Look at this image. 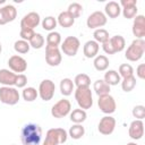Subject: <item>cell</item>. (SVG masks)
<instances>
[{
	"label": "cell",
	"instance_id": "4",
	"mask_svg": "<svg viewBox=\"0 0 145 145\" xmlns=\"http://www.w3.org/2000/svg\"><path fill=\"white\" fill-rule=\"evenodd\" d=\"M68 133L63 128H51L46 131L43 145H59L67 142Z\"/></svg>",
	"mask_w": 145,
	"mask_h": 145
},
{
	"label": "cell",
	"instance_id": "36",
	"mask_svg": "<svg viewBox=\"0 0 145 145\" xmlns=\"http://www.w3.org/2000/svg\"><path fill=\"white\" fill-rule=\"evenodd\" d=\"M14 49L17 53H20V54H25L29 51L31 46H29V43L27 41H24V40H17L15 43H14Z\"/></svg>",
	"mask_w": 145,
	"mask_h": 145
},
{
	"label": "cell",
	"instance_id": "31",
	"mask_svg": "<svg viewBox=\"0 0 145 145\" xmlns=\"http://www.w3.org/2000/svg\"><path fill=\"white\" fill-rule=\"evenodd\" d=\"M120 85H121V88L123 92H126V93L131 92L136 86V77L134 75L129 76V77H125L121 79Z\"/></svg>",
	"mask_w": 145,
	"mask_h": 145
},
{
	"label": "cell",
	"instance_id": "16",
	"mask_svg": "<svg viewBox=\"0 0 145 145\" xmlns=\"http://www.w3.org/2000/svg\"><path fill=\"white\" fill-rule=\"evenodd\" d=\"M41 23V17L36 11H31L26 14L22 20H20V28H28V29H34L35 27L39 26Z\"/></svg>",
	"mask_w": 145,
	"mask_h": 145
},
{
	"label": "cell",
	"instance_id": "46",
	"mask_svg": "<svg viewBox=\"0 0 145 145\" xmlns=\"http://www.w3.org/2000/svg\"><path fill=\"white\" fill-rule=\"evenodd\" d=\"M1 52H2V44H1V42H0V54H1Z\"/></svg>",
	"mask_w": 145,
	"mask_h": 145
},
{
	"label": "cell",
	"instance_id": "7",
	"mask_svg": "<svg viewBox=\"0 0 145 145\" xmlns=\"http://www.w3.org/2000/svg\"><path fill=\"white\" fill-rule=\"evenodd\" d=\"M80 46V42L79 39L76 36H67L62 42H61V51L63 52V54L68 56V57H75L79 50Z\"/></svg>",
	"mask_w": 145,
	"mask_h": 145
},
{
	"label": "cell",
	"instance_id": "15",
	"mask_svg": "<svg viewBox=\"0 0 145 145\" xmlns=\"http://www.w3.org/2000/svg\"><path fill=\"white\" fill-rule=\"evenodd\" d=\"M17 17V9L12 5H5L0 7V25H6L14 22Z\"/></svg>",
	"mask_w": 145,
	"mask_h": 145
},
{
	"label": "cell",
	"instance_id": "34",
	"mask_svg": "<svg viewBox=\"0 0 145 145\" xmlns=\"http://www.w3.org/2000/svg\"><path fill=\"white\" fill-rule=\"evenodd\" d=\"M43 29L48 31V32H53L54 28L57 27L58 23H57V18H54L53 16H48L45 18H43V20L41 22Z\"/></svg>",
	"mask_w": 145,
	"mask_h": 145
},
{
	"label": "cell",
	"instance_id": "33",
	"mask_svg": "<svg viewBox=\"0 0 145 145\" xmlns=\"http://www.w3.org/2000/svg\"><path fill=\"white\" fill-rule=\"evenodd\" d=\"M61 44V35L59 32H49L46 35V45L51 46H59Z\"/></svg>",
	"mask_w": 145,
	"mask_h": 145
},
{
	"label": "cell",
	"instance_id": "12",
	"mask_svg": "<svg viewBox=\"0 0 145 145\" xmlns=\"http://www.w3.org/2000/svg\"><path fill=\"white\" fill-rule=\"evenodd\" d=\"M106 22H108V18H106V16L104 15V12L97 10V11L92 12V14L87 17V19H86V25H87V27L91 28V29H97V28H102V27L106 24Z\"/></svg>",
	"mask_w": 145,
	"mask_h": 145
},
{
	"label": "cell",
	"instance_id": "45",
	"mask_svg": "<svg viewBox=\"0 0 145 145\" xmlns=\"http://www.w3.org/2000/svg\"><path fill=\"white\" fill-rule=\"evenodd\" d=\"M126 145H138L137 143H135V142H130V143H127Z\"/></svg>",
	"mask_w": 145,
	"mask_h": 145
},
{
	"label": "cell",
	"instance_id": "32",
	"mask_svg": "<svg viewBox=\"0 0 145 145\" xmlns=\"http://www.w3.org/2000/svg\"><path fill=\"white\" fill-rule=\"evenodd\" d=\"M93 37H94V41L97 42L99 44H103L104 42H106L109 39H110V35H109V32L104 28H97L94 31L93 33Z\"/></svg>",
	"mask_w": 145,
	"mask_h": 145
},
{
	"label": "cell",
	"instance_id": "19",
	"mask_svg": "<svg viewBox=\"0 0 145 145\" xmlns=\"http://www.w3.org/2000/svg\"><path fill=\"white\" fill-rule=\"evenodd\" d=\"M99 50H100V44L97 42H95L94 40H89V41L85 42V44L83 46V53H84L85 58H87V59L95 58L99 53Z\"/></svg>",
	"mask_w": 145,
	"mask_h": 145
},
{
	"label": "cell",
	"instance_id": "6",
	"mask_svg": "<svg viewBox=\"0 0 145 145\" xmlns=\"http://www.w3.org/2000/svg\"><path fill=\"white\" fill-rule=\"evenodd\" d=\"M19 92L14 86H1L0 87V102L7 105H15L19 101Z\"/></svg>",
	"mask_w": 145,
	"mask_h": 145
},
{
	"label": "cell",
	"instance_id": "26",
	"mask_svg": "<svg viewBox=\"0 0 145 145\" xmlns=\"http://www.w3.org/2000/svg\"><path fill=\"white\" fill-rule=\"evenodd\" d=\"M93 65H94V68L97 71H105L109 68L110 62H109V59H108L106 56H104V54H97L94 58Z\"/></svg>",
	"mask_w": 145,
	"mask_h": 145
},
{
	"label": "cell",
	"instance_id": "9",
	"mask_svg": "<svg viewBox=\"0 0 145 145\" xmlns=\"http://www.w3.org/2000/svg\"><path fill=\"white\" fill-rule=\"evenodd\" d=\"M97 105H99V109L105 113L106 116H110L112 114L116 109H117V103H116V100L112 95L110 94H106V95H102V96H99L97 99Z\"/></svg>",
	"mask_w": 145,
	"mask_h": 145
},
{
	"label": "cell",
	"instance_id": "41",
	"mask_svg": "<svg viewBox=\"0 0 145 145\" xmlns=\"http://www.w3.org/2000/svg\"><path fill=\"white\" fill-rule=\"evenodd\" d=\"M35 34L34 29H28V28H20V32H19V36H20V40H24V41H29L33 35Z\"/></svg>",
	"mask_w": 145,
	"mask_h": 145
},
{
	"label": "cell",
	"instance_id": "13",
	"mask_svg": "<svg viewBox=\"0 0 145 145\" xmlns=\"http://www.w3.org/2000/svg\"><path fill=\"white\" fill-rule=\"evenodd\" d=\"M116 119L112 116H104L103 118H101V120L99 121L97 125V130L100 134L102 135H111L114 131L116 128Z\"/></svg>",
	"mask_w": 145,
	"mask_h": 145
},
{
	"label": "cell",
	"instance_id": "2",
	"mask_svg": "<svg viewBox=\"0 0 145 145\" xmlns=\"http://www.w3.org/2000/svg\"><path fill=\"white\" fill-rule=\"evenodd\" d=\"M145 52V41L144 39H135L130 45L127 48L125 58L131 62L138 61L143 58V54Z\"/></svg>",
	"mask_w": 145,
	"mask_h": 145
},
{
	"label": "cell",
	"instance_id": "27",
	"mask_svg": "<svg viewBox=\"0 0 145 145\" xmlns=\"http://www.w3.org/2000/svg\"><path fill=\"white\" fill-rule=\"evenodd\" d=\"M69 117L74 123H83L87 118V113L83 109H74L72 111H70Z\"/></svg>",
	"mask_w": 145,
	"mask_h": 145
},
{
	"label": "cell",
	"instance_id": "18",
	"mask_svg": "<svg viewBox=\"0 0 145 145\" xmlns=\"http://www.w3.org/2000/svg\"><path fill=\"white\" fill-rule=\"evenodd\" d=\"M128 135L131 139L138 140L144 136V123L142 120H133L128 128Z\"/></svg>",
	"mask_w": 145,
	"mask_h": 145
},
{
	"label": "cell",
	"instance_id": "1",
	"mask_svg": "<svg viewBox=\"0 0 145 145\" xmlns=\"http://www.w3.org/2000/svg\"><path fill=\"white\" fill-rule=\"evenodd\" d=\"M42 138V129L37 123H26L20 130V139L23 145H40Z\"/></svg>",
	"mask_w": 145,
	"mask_h": 145
},
{
	"label": "cell",
	"instance_id": "38",
	"mask_svg": "<svg viewBox=\"0 0 145 145\" xmlns=\"http://www.w3.org/2000/svg\"><path fill=\"white\" fill-rule=\"evenodd\" d=\"M118 74H119V76H120L121 78L133 76V75H134V68H133V66L129 65V63H122V65L119 66Z\"/></svg>",
	"mask_w": 145,
	"mask_h": 145
},
{
	"label": "cell",
	"instance_id": "20",
	"mask_svg": "<svg viewBox=\"0 0 145 145\" xmlns=\"http://www.w3.org/2000/svg\"><path fill=\"white\" fill-rule=\"evenodd\" d=\"M17 74L12 72L10 69H0V84L2 86H15Z\"/></svg>",
	"mask_w": 145,
	"mask_h": 145
},
{
	"label": "cell",
	"instance_id": "21",
	"mask_svg": "<svg viewBox=\"0 0 145 145\" xmlns=\"http://www.w3.org/2000/svg\"><path fill=\"white\" fill-rule=\"evenodd\" d=\"M121 14V7L117 1H109L104 7V15L110 18H117Z\"/></svg>",
	"mask_w": 145,
	"mask_h": 145
},
{
	"label": "cell",
	"instance_id": "42",
	"mask_svg": "<svg viewBox=\"0 0 145 145\" xmlns=\"http://www.w3.org/2000/svg\"><path fill=\"white\" fill-rule=\"evenodd\" d=\"M26 84H27V77L24 74H17L15 86L17 88H24V87H26Z\"/></svg>",
	"mask_w": 145,
	"mask_h": 145
},
{
	"label": "cell",
	"instance_id": "35",
	"mask_svg": "<svg viewBox=\"0 0 145 145\" xmlns=\"http://www.w3.org/2000/svg\"><path fill=\"white\" fill-rule=\"evenodd\" d=\"M44 42H45L44 36H43L41 33H35V34L33 35V37L28 41L29 46L33 48V49H41V48H43Z\"/></svg>",
	"mask_w": 145,
	"mask_h": 145
},
{
	"label": "cell",
	"instance_id": "43",
	"mask_svg": "<svg viewBox=\"0 0 145 145\" xmlns=\"http://www.w3.org/2000/svg\"><path fill=\"white\" fill-rule=\"evenodd\" d=\"M136 76L139 79H144L145 78V63H139L136 68Z\"/></svg>",
	"mask_w": 145,
	"mask_h": 145
},
{
	"label": "cell",
	"instance_id": "30",
	"mask_svg": "<svg viewBox=\"0 0 145 145\" xmlns=\"http://www.w3.org/2000/svg\"><path fill=\"white\" fill-rule=\"evenodd\" d=\"M74 85L76 87H89L91 85V78L87 74H78L75 76V79H74Z\"/></svg>",
	"mask_w": 145,
	"mask_h": 145
},
{
	"label": "cell",
	"instance_id": "11",
	"mask_svg": "<svg viewBox=\"0 0 145 145\" xmlns=\"http://www.w3.org/2000/svg\"><path fill=\"white\" fill-rule=\"evenodd\" d=\"M62 56L59 46L45 45V61L51 67H57L61 63Z\"/></svg>",
	"mask_w": 145,
	"mask_h": 145
},
{
	"label": "cell",
	"instance_id": "47",
	"mask_svg": "<svg viewBox=\"0 0 145 145\" xmlns=\"http://www.w3.org/2000/svg\"><path fill=\"white\" fill-rule=\"evenodd\" d=\"M5 3V0H0V5H3Z\"/></svg>",
	"mask_w": 145,
	"mask_h": 145
},
{
	"label": "cell",
	"instance_id": "44",
	"mask_svg": "<svg viewBox=\"0 0 145 145\" xmlns=\"http://www.w3.org/2000/svg\"><path fill=\"white\" fill-rule=\"evenodd\" d=\"M120 7H130V6H137V0H121L119 2Z\"/></svg>",
	"mask_w": 145,
	"mask_h": 145
},
{
	"label": "cell",
	"instance_id": "8",
	"mask_svg": "<svg viewBox=\"0 0 145 145\" xmlns=\"http://www.w3.org/2000/svg\"><path fill=\"white\" fill-rule=\"evenodd\" d=\"M71 111V103L67 99H61L57 103H54L51 108V116L53 118L60 119L68 116Z\"/></svg>",
	"mask_w": 145,
	"mask_h": 145
},
{
	"label": "cell",
	"instance_id": "17",
	"mask_svg": "<svg viewBox=\"0 0 145 145\" xmlns=\"http://www.w3.org/2000/svg\"><path fill=\"white\" fill-rule=\"evenodd\" d=\"M134 36L136 39H144L145 36V16L144 15H137L134 17L133 27H131Z\"/></svg>",
	"mask_w": 145,
	"mask_h": 145
},
{
	"label": "cell",
	"instance_id": "24",
	"mask_svg": "<svg viewBox=\"0 0 145 145\" xmlns=\"http://www.w3.org/2000/svg\"><path fill=\"white\" fill-rule=\"evenodd\" d=\"M60 93L63 95V96H69L72 94V92L75 91V85H74V82L72 79L70 78H62L61 82H60Z\"/></svg>",
	"mask_w": 145,
	"mask_h": 145
},
{
	"label": "cell",
	"instance_id": "37",
	"mask_svg": "<svg viewBox=\"0 0 145 145\" xmlns=\"http://www.w3.org/2000/svg\"><path fill=\"white\" fill-rule=\"evenodd\" d=\"M67 11L76 19V18H78V17L83 14V6H82L80 3H78V2H71V3L68 6Z\"/></svg>",
	"mask_w": 145,
	"mask_h": 145
},
{
	"label": "cell",
	"instance_id": "40",
	"mask_svg": "<svg viewBox=\"0 0 145 145\" xmlns=\"http://www.w3.org/2000/svg\"><path fill=\"white\" fill-rule=\"evenodd\" d=\"M131 113H133V117L136 118L137 120H143V119L145 118V106L142 105V104L135 105V106L133 108Z\"/></svg>",
	"mask_w": 145,
	"mask_h": 145
},
{
	"label": "cell",
	"instance_id": "5",
	"mask_svg": "<svg viewBox=\"0 0 145 145\" xmlns=\"http://www.w3.org/2000/svg\"><path fill=\"white\" fill-rule=\"evenodd\" d=\"M126 46V41L121 35H113L102 44V49L106 54H114L121 52Z\"/></svg>",
	"mask_w": 145,
	"mask_h": 145
},
{
	"label": "cell",
	"instance_id": "3",
	"mask_svg": "<svg viewBox=\"0 0 145 145\" xmlns=\"http://www.w3.org/2000/svg\"><path fill=\"white\" fill-rule=\"evenodd\" d=\"M75 92V100L79 106V109L87 110L91 109L93 105V94L89 87H76Z\"/></svg>",
	"mask_w": 145,
	"mask_h": 145
},
{
	"label": "cell",
	"instance_id": "10",
	"mask_svg": "<svg viewBox=\"0 0 145 145\" xmlns=\"http://www.w3.org/2000/svg\"><path fill=\"white\" fill-rule=\"evenodd\" d=\"M39 96L43 101H50L54 96L56 85L51 79H43L39 85Z\"/></svg>",
	"mask_w": 145,
	"mask_h": 145
},
{
	"label": "cell",
	"instance_id": "22",
	"mask_svg": "<svg viewBox=\"0 0 145 145\" xmlns=\"http://www.w3.org/2000/svg\"><path fill=\"white\" fill-rule=\"evenodd\" d=\"M57 23L63 27V28H68V27H71L74 24H75V18L66 10V11H61L59 14V16L57 17Z\"/></svg>",
	"mask_w": 145,
	"mask_h": 145
},
{
	"label": "cell",
	"instance_id": "28",
	"mask_svg": "<svg viewBox=\"0 0 145 145\" xmlns=\"http://www.w3.org/2000/svg\"><path fill=\"white\" fill-rule=\"evenodd\" d=\"M84 135H85V128L83 127L82 123H74L68 130V136H70L72 139H80Z\"/></svg>",
	"mask_w": 145,
	"mask_h": 145
},
{
	"label": "cell",
	"instance_id": "25",
	"mask_svg": "<svg viewBox=\"0 0 145 145\" xmlns=\"http://www.w3.org/2000/svg\"><path fill=\"white\" fill-rule=\"evenodd\" d=\"M93 89H94V92L96 93L97 96H102V95L110 94L111 86H109L103 79H97L93 84Z\"/></svg>",
	"mask_w": 145,
	"mask_h": 145
},
{
	"label": "cell",
	"instance_id": "39",
	"mask_svg": "<svg viewBox=\"0 0 145 145\" xmlns=\"http://www.w3.org/2000/svg\"><path fill=\"white\" fill-rule=\"evenodd\" d=\"M137 6H130V7H125L121 9L122 16L127 19H131L135 16H137Z\"/></svg>",
	"mask_w": 145,
	"mask_h": 145
},
{
	"label": "cell",
	"instance_id": "23",
	"mask_svg": "<svg viewBox=\"0 0 145 145\" xmlns=\"http://www.w3.org/2000/svg\"><path fill=\"white\" fill-rule=\"evenodd\" d=\"M103 80L109 85V86H116L118 84H120L121 82V77L119 76L118 71L114 69H109L104 72V77Z\"/></svg>",
	"mask_w": 145,
	"mask_h": 145
},
{
	"label": "cell",
	"instance_id": "48",
	"mask_svg": "<svg viewBox=\"0 0 145 145\" xmlns=\"http://www.w3.org/2000/svg\"><path fill=\"white\" fill-rule=\"evenodd\" d=\"M11 145H16V144H11Z\"/></svg>",
	"mask_w": 145,
	"mask_h": 145
},
{
	"label": "cell",
	"instance_id": "14",
	"mask_svg": "<svg viewBox=\"0 0 145 145\" xmlns=\"http://www.w3.org/2000/svg\"><path fill=\"white\" fill-rule=\"evenodd\" d=\"M8 66H9V69L12 72L23 74L27 69V61L22 56L14 54L8 59Z\"/></svg>",
	"mask_w": 145,
	"mask_h": 145
},
{
	"label": "cell",
	"instance_id": "29",
	"mask_svg": "<svg viewBox=\"0 0 145 145\" xmlns=\"http://www.w3.org/2000/svg\"><path fill=\"white\" fill-rule=\"evenodd\" d=\"M22 96L26 102H33L39 96V92H37V89L35 87H32V86L24 87L23 92H22Z\"/></svg>",
	"mask_w": 145,
	"mask_h": 145
}]
</instances>
